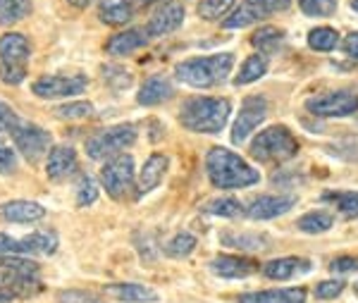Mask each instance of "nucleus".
I'll use <instances>...</instances> for the list:
<instances>
[{
    "label": "nucleus",
    "instance_id": "obj_1",
    "mask_svg": "<svg viewBox=\"0 0 358 303\" xmlns=\"http://www.w3.org/2000/svg\"><path fill=\"white\" fill-rule=\"evenodd\" d=\"M206 172L213 186L217 189H244L261 179L258 170H253L248 162L227 148H210L206 155Z\"/></svg>",
    "mask_w": 358,
    "mask_h": 303
},
{
    "label": "nucleus",
    "instance_id": "obj_2",
    "mask_svg": "<svg viewBox=\"0 0 358 303\" xmlns=\"http://www.w3.org/2000/svg\"><path fill=\"white\" fill-rule=\"evenodd\" d=\"M232 113V106L224 98L215 96H201L187 101L179 110V122L182 127H187L189 132L196 134H217L224 129Z\"/></svg>",
    "mask_w": 358,
    "mask_h": 303
},
{
    "label": "nucleus",
    "instance_id": "obj_3",
    "mask_svg": "<svg viewBox=\"0 0 358 303\" xmlns=\"http://www.w3.org/2000/svg\"><path fill=\"white\" fill-rule=\"evenodd\" d=\"M234 55L232 53H215L206 57H192L175 67V74L179 81L194 86V89H213L222 84L227 74L232 72Z\"/></svg>",
    "mask_w": 358,
    "mask_h": 303
},
{
    "label": "nucleus",
    "instance_id": "obj_4",
    "mask_svg": "<svg viewBox=\"0 0 358 303\" xmlns=\"http://www.w3.org/2000/svg\"><path fill=\"white\" fill-rule=\"evenodd\" d=\"M29 57H31V43L24 34H3L0 36V81L8 86H20L27 79Z\"/></svg>",
    "mask_w": 358,
    "mask_h": 303
},
{
    "label": "nucleus",
    "instance_id": "obj_5",
    "mask_svg": "<svg viewBox=\"0 0 358 303\" xmlns=\"http://www.w3.org/2000/svg\"><path fill=\"white\" fill-rule=\"evenodd\" d=\"M299 141L294 139V134L287 127H268L253 139L251 143V155L261 162H285L296 155Z\"/></svg>",
    "mask_w": 358,
    "mask_h": 303
},
{
    "label": "nucleus",
    "instance_id": "obj_6",
    "mask_svg": "<svg viewBox=\"0 0 358 303\" xmlns=\"http://www.w3.org/2000/svg\"><path fill=\"white\" fill-rule=\"evenodd\" d=\"M10 136L15 139L17 150H20V153L24 155V160L31 162V165H36L41 158H48L50 148H53V134L27 120L17 122V127L10 132Z\"/></svg>",
    "mask_w": 358,
    "mask_h": 303
},
{
    "label": "nucleus",
    "instance_id": "obj_7",
    "mask_svg": "<svg viewBox=\"0 0 358 303\" xmlns=\"http://www.w3.org/2000/svg\"><path fill=\"white\" fill-rule=\"evenodd\" d=\"M57 232L55 230H36L27 237L0 234V253L5 255H53L57 251Z\"/></svg>",
    "mask_w": 358,
    "mask_h": 303
},
{
    "label": "nucleus",
    "instance_id": "obj_8",
    "mask_svg": "<svg viewBox=\"0 0 358 303\" xmlns=\"http://www.w3.org/2000/svg\"><path fill=\"white\" fill-rule=\"evenodd\" d=\"M136 141V127L134 125H117L110 129H103L94 134L86 141V155L91 160H103L108 155H117L120 150L129 148Z\"/></svg>",
    "mask_w": 358,
    "mask_h": 303
},
{
    "label": "nucleus",
    "instance_id": "obj_9",
    "mask_svg": "<svg viewBox=\"0 0 358 303\" xmlns=\"http://www.w3.org/2000/svg\"><path fill=\"white\" fill-rule=\"evenodd\" d=\"M134 182V158L127 153L113 155L101 170V184L110 198H122Z\"/></svg>",
    "mask_w": 358,
    "mask_h": 303
},
{
    "label": "nucleus",
    "instance_id": "obj_10",
    "mask_svg": "<svg viewBox=\"0 0 358 303\" xmlns=\"http://www.w3.org/2000/svg\"><path fill=\"white\" fill-rule=\"evenodd\" d=\"M43 284L38 275H27L17 270H0V303L34 299L41 294Z\"/></svg>",
    "mask_w": 358,
    "mask_h": 303
},
{
    "label": "nucleus",
    "instance_id": "obj_11",
    "mask_svg": "<svg viewBox=\"0 0 358 303\" xmlns=\"http://www.w3.org/2000/svg\"><path fill=\"white\" fill-rule=\"evenodd\" d=\"M308 113L315 118H349V115L358 113V96L349 91H332L315 96L306 103Z\"/></svg>",
    "mask_w": 358,
    "mask_h": 303
},
{
    "label": "nucleus",
    "instance_id": "obj_12",
    "mask_svg": "<svg viewBox=\"0 0 358 303\" xmlns=\"http://www.w3.org/2000/svg\"><path fill=\"white\" fill-rule=\"evenodd\" d=\"M86 77L84 74H74V77H62V74H45L38 77L31 84V93L43 101H53V98H69L84 93Z\"/></svg>",
    "mask_w": 358,
    "mask_h": 303
},
{
    "label": "nucleus",
    "instance_id": "obj_13",
    "mask_svg": "<svg viewBox=\"0 0 358 303\" xmlns=\"http://www.w3.org/2000/svg\"><path fill=\"white\" fill-rule=\"evenodd\" d=\"M268 115V101L263 96H248L244 103H241L239 118H236L234 127H232V143H244L253 132L261 127V122Z\"/></svg>",
    "mask_w": 358,
    "mask_h": 303
},
{
    "label": "nucleus",
    "instance_id": "obj_14",
    "mask_svg": "<svg viewBox=\"0 0 358 303\" xmlns=\"http://www.w3.org/2000/svg\"><path fill=\"white\" fill-rule=\"evenodd\" d=\"M79 167L77 162V150L72 146H53L45 158V174L53 182H60V179H67L69 174H74Z\"/></svg>",
    "mask_w": 358,
    "mask_h": 303
},
{
    "label": "nucleus",
    "instance_id": "obj_15",
    "mask_svg": "<svg viewBox=\"0 0 358 303\" xmlns=\"http://www.w3.org/2000/svg\"><path fill=\"white\" fill-rule=\"evenodd\" d=\"M0 218L5 223H15V225H34L45 218V208L41 203L15 198V201H8L0 206Z\"/></svg>",
    "mask_w": 358,
    "mask_h": 303
},
{
    "label": "nucleus",
    "instance_id": "obj_16",
    "mask_svg": "<svg viewBox=\"0 0 358 303\" xmlns=\"http://www.w3.org/2000/svg\"><path fill=\"white\" fill-rule=\"evenodd\" d=\"M184 22V8L179 3H165L163 8H158L151 17V22L146 24V31L151 38L165 36V34H172L175 29L182 27Z\"/></svg>",
    "mask_w": 358,
    "mask_h": 303
},
{
    "label": "nucleus",
    "instance_id": "obj_17",
    "mask_svg": "<svg viewBox=\"0 0 358 303\" xmlns=\"http://www.w3.org/2000/svg\"><path fill=\"white\" fill-rule=\"evenodd\" d=\"M296 203V198L294 196H258L253 198L251 203H248L246 208V215L251 220H273L277 215H285L289 208Z\"/></svg>",
    "mask_w": 358,
    "mask_h": 303
},
{
    "label": "nucleus",
    "instance_id": "obj_18",
    "mask_svg": "<svg viewBox=\"0 0 358 303\" xmlns=\"http://www.w3.org/2000/svg\"><path fill=\"white\" fill-rule=\"evenodd\" d=\"M210 270L213 275L224 279H244L258 272V263L251 258H244V255H217L210 263Z\"/></svg>",
    "mask_w": 358,
    "mask_h": 303
},
{
    "label": "nucleus",
    "instance_id": "obj_19",
    "mask_svg": "<svg viewBox=\"0 0 358 303\" xmlns=\"http://www.w3.org/2000/svg\"><path fill=\"white\" fill-rule=\"evenodd\" d=\"M308 291L303 287H287V289H265L241 294L236 303H306Z\"/></svg>",
    "mask_w": 358,
    "mask_h": 303
},
{
    "label": "nucleus",
    "instance_id": "obj_20",
    "mask_svg": "<svg viewBox=\"0 0 358 303\" xmlns=\"http://www.w3.org/2000/svg\"><path fill=\"white\" fill-rule=\"evenodd\" d=\"M167 167H170V158L163 153H153L148 155V160L143 162L141 172H138V196L151 194V191L163 182V177L167 174Z\"/></svg>",
    "mask_w": 358,
    "mask_h": 303
},
{
    "label": "nucleus",
    "instance_id": "obj_21",
    "mask_svg": "<svg viewBox=\"0 0 358 303\" xmlns=\"http://www.w3.org/2000/svg\"><path fill=\"white\" fill-rule=\"evenodd\" d=\"M172 93H175V91H172L170 79L155 74V77L143 81V86L136 93V103H138V106H143V108H153V106H160V103L170 101Z\"/></svg>",
    "mask_w": 358,
    "mask_h": 303
},
{
    "label": "nucleus",
    "instance_id": "obj_22",
    "mask_svg": "<svg viewBox=\"0 0 358 303\" xmlns=\"http://www.w3.org/2000/svg\"><path fill=\"white\" fill-rule=\"evenodd\" d=\"M148 41H151V36H148L146 29H129V31L115 34V36L108 41L106 48H108V53H110V55L122 57V55L134 53V50H138V48H143Z\"/></svg>",
    "mask_w": 358,
    "mask_h": 303
},
{
    "label": "nucleus",
    "instance_id": "obj_23",
    "mask_svg": "<svg viewBox=\"0 0 358 303\" xmlns=\"http://www.w3.org/2000/svg\"><path fill=\"white\" fill-rule=\"evenodd\" d=\"M303 272H310V263L301 258H275L270 263L263 265V275L270 279H292L296 275H303Z\"/></svg>",
    "mask_w": 358,
    "mask_h": 303
},
{
    "label": "nucleus",
    "instance_id": "obj_24",
    "mask_svg": "<svg viewBox=\"0 0 358 303\" xmlns=\"http://www.w3.org/2000/svg\"><path fill=\"white\" fill-rule=\"evenodd\" d=\"M106 291L115 296L117 301H129V303H146V301H158V294L146 287V284L136 282H120V284H108Z\"/></svg>",
    "mask_w": 358,
    "mask_h": 303
},
{
    "label": "nucleus",
    "instance_id": "obj_25",
    "mask_svg": "<svg viewBox=\"0 0 358 303\" xmlns=\"http://www.w3.org/2000/svg\"><path fill=\"white\" fill-rule=\"evenodd\" d=\"M131 15H134V8H131L129 0H101V5H98V17H101L103 24H129Z\"/></svg>",
    "mask_w": 358,
    "mask_h": 303
},
{
    "label": "nucleus",
    "instance_id": "obj_26",
    "mask_svg": "<svg viewBox=\"0 0 358 303\" xmlns=\"http://www.w3.org/2000/svg\"><path fill=\"white\" fill-rule=\"evenodd\" d=\"M265 72H268V55H263V53L248 55L244 60V65H241V69H239V74H236L234 84L236 86L253 84V81L261 79Z\"/></svg>",
    "mask_w": 358,
    "mask_h": 303
},
{
    "label": "nucleus",
    "instance_id": "obj_27",
    "mask_svg": "<svg viewBox=\"0 0 358 303\" xmlns=\"http://www.w3.org/2000/svg\"><path fill=\"white\" fill-rule=\"evenodd\" d=\"M282 41H285V31H282V29H277V27H263L251 36L253 48H258L263 55L275 53V50L282 45Z\"/></svg>",
    "mask_w": 358,
    "mask_h": 303
},
{
    "label": "nucleus",
    "instance_id": "obj_28",
    "mask_svg": "<svg viewBox=\"0 0 358 303\" xmlns=\"http://www.w3.org/2000/svg\"><path fill=\"white\" fill-rule=\"evenodd\" d=\"M31 13V0H0V27L22 22Z\"/></svg>",
    "mask_w": 358,
    "mask_h": 303
},
{
    "label": "nucleus",
    "instance_id": "obj_29",
    "mask_svg": "<svg viewBox=\"0 0 358 303\" xmlns=\"http://www.w3.org/2000/svg\"><path fill=\"white\" fill-rule=\"evenodd\" d=\"M334 225V218L327 211H313V213H306L303 218H299L296 227L306 234H322Z\"/></svg>",
    "mask_w": 358,
    "mask_h": 303
},
{
    "label": "nucleus",
    "instance_id": "obj_30",
    "mask_svg": "<svg viewBox=\"0 0 358 303\" xmlns=\"http://www.w3.org/2000/svg\"><path fill=\"white\" fill-rule=\"evenodd\" d=\"M337 43L339 34L332 27H317L308 34V45L313 50H320V53H330V50L337 48Z\"/></svg>",
    "mask_w": 358,
    "mask_h": 303
},
{
    "label": "nucleus",
    "instance_id": "obj_31",
    "mask_svg": "<svg viewBox=\"0 0 358 303\" xmlns=\"http://www.w3.org/2000/svg\"><path fill=\"white\" fill-rule=\"evenodd\" d=\"M234 8V0H201L196 5V13H199L201 20L215 22L220 17H227L229 10Z\"/></svg>",
    "mask_w": 358,
    "mask_h": 303
},
{
    "label": "nucleus",
    "instance_id": "obj_32",
    "mask_svg": "<svg viewBox=\"0 0 358 303\" xmlns=\"http://www.w3.org/2000/svg\"><path fill=\"white\" fill-rule=\"evenodd\" d=\"M203 211L210 215H217V218H239V215L244 213V206L232 196H222V198H215V201L208 203Z\"/></svg>",
    "mask_w": 358,
    "mask_h": 303
},
{
    "label": "nucleus",
    "instance_id": "obj_33",
    "mask_svg": "<svg viewBox=\"0 0 358 303\" xmlns=\"http://www.w3.org/2000/svg\"><path fill=\"white\" fill-rule=\"evenodd\" d=\"M263 17L265 15L261 13V10H256L253 5L244 3L234 15H229L227 20H224V27H227V29H244L248 24H256V22H261Z\"/></svg>",
    "mask_w": 358,
    "mask_h": 303
},
{
    "label": "nucleus",
    "instance_id": "obj_34",
    "mask_svg": "<svg viewBox=\"0 0 358 303\" xmlns=\"http://www.w3.org/2000/svg\"><path fill=\"white\" fill-rule=\"evenodd\" d=\"M194 248H196V237L189 234V232H179L177 237H172L167 241L165 253L170 258H187V255L194 253Z\"/></svg>",
    "mask_w": 358,
    "mask_h": 303
},
{
    "label": "nucleus",
    "instance_id": "obj_35",
    "mask_svg": "<svg viewBox=\"0 0 358 303\" xmlns=\"http://www.w3.org/2000/svg\"><path fill=\"white\" fill-rule=\"evenodd\" d=\"M325 201H332L337 211L344 218H358V191H339V194H327Z\"/></svg>",
    "mask_w": 358,
    "mask_h": 303
},
{
    "label": "nucleus",
    "instance_id": "obj_36",
    "mask_svg": "<svg viewBox=\"0 0 358 303\" xmlns=\"http://www.w3.org/2000/svg\"><path fill=\"white\" fill-rule=\"evenodd\" d=\"M55 118L60 120H86L94 115V106L89 101H74V103H67V106H57L55 110Z\"/></svg>",
    "mask_w": 358,
    "mask_h": 303
},
{
    "label": "nucleus",
    "instance_id": "obj_37",
    "mask_svg": "<svg viewBox=\"0 0 358 303\" xmlns=\"http://www.w3.org/2000/svg\"><path fill=\"white\" fill-rule=\"evenodd\" d=\"M0 270H17V272H27V275H38V265L29 258H22V255L0 253Z\"/></svg>",
    "mask_w": 358,
    "mask_h": 303
},
{
    "label": "nucleus",
    "instance_id": "obj_38",
    "mask_svg": "<svg viewBox=\"0 0 358 303\" xmlns=\"http://www.w3.org/2000/svg\"><path fill=\"white\" fill-rule=\"evenodd\" d=\"M98 201V184L94 177H82L79 179V186H77V206L79 208H86L91 206V203Z\"/></svg>",
    "mask_w": 358,
    "mask_h": 303
},
{
    "label": "nucleus",
    "instance_id": "obj_39",
    "mask_svg": "<svg viewBox=\"0 0 358 303\" xmlns=\"http://www.w3.org/2000/svg\"><path fill=\"white\" fill-rule=\"evenodd\" d=\"M222 241L241 251L265 248V237H258V234H229V237H222Z\"/></svg>",
    "mask_w": 358,
    "mask_h": 303
},
{
    "label": "nucleus",
    "instance_id": "obj_40",
    "mask_svg": "<svg viewBox=\"0 0 358 303\" xmlns=\"http://www.w3.org/2000/svg\"><path fill=\"white\" fill-rule=\"evenodd\" d=\"M299 8L308 17H327L334 13L337 3L334 0H299Z\"/></svg>",
    "mask_w": 358,
    "mask_h": 303
},
{
    "label": "nucleus",
    "instance_id": "obj_41",
    "mask_svg": "<svg viewBox=\"0 0 358 303\" xmlns=\"http://www.w3.org/2000/svg\"><path fill=\"white\" fill-rule=\"evenodd\" d=\"M342 291H344L342 279H327V282H320L315 287V296H317V299H322V301H330V299H337Z\"/></svg>",
    "mask_w": 358,
    "mask_h": 303
},
{
    "label": "nucleus",
    "instance_id": "obj_42",
    "mask_svg": "<svg viewBox=\"0 0 358 303\" xmlns=\"http://www.w3.org/2000/svg\"><path fill=\"white\" fill-rule=\"evenodd\" d=\"M57 303H98V296L82 289H65L57 294Z\"/></svg>",
    "mask_w": 358,
    "mask_h": 303
},
{
    "label": "nucleus",
    "instance_id": "obj_43",
    "mask_svg": "<svg viewBox=\"0 0 358 303\" xmlns=\"http://www.w3.org/2000/svg\"><path fill=\"white\" fill-rule=\"evenodd\" d=\"M248 5H253L256 10H261V13L268 17L273 13H282V10H287L292 5V0H246Z\"/></svg>",
    "mask_w": 358,
    "mask_h": 303
},
{
    "label": "nucleus",
    "instance_id": "obj_44",
    "mask_svg": "<svg viewBox=\"0 0 358 303\" xmlns=\"http://www.w3.org/2000/svg\"><path fill=\"white\" fill-rule=\"evenodd\" d=\"M17 170V153L5 141H0V174H13Z\"/></svg>",
    "mask_w": 358,
    "mask_h": 303
},
{
    "label": "nucleus",
    "instance_id": "obj_45",
    "mask_svg": "<svg viewBox=\"0 0 358 303\" xmlns=\"http://www.w3.org/2000/svg\"><path fill=\"white\" fill-rule=\"evenodd\" d=\"M20 120L22 118H17V113L8 106V103L0 101V132H13Z\"/></svg>",
    "mask_w": 358,
    "mask_h": 303
},
{
    "label": "nucleus",
    "instance_id": "obj_46",
    "mask_svg": "<svg viewBox=\"0 0 358 303\" xmlns=\"http://www.w3.org/2000/svg\"><path fill=\"white\" fill-rule=\"evenodd\" d=\"M332 272H337V275H342V272H351L358 267V260L356 258H349V255H344V258H334L332 260Z\"/></svg>",
    "mask_w": 358,
    "mask_h": 303
},
{
    "label": "nucleus",
    "instance_id": "obj_47",
    "mask_svg": "<svg viewBox=\"0 0 358 303\" xmlns=\"http://www.w3.org/2000/svg\"><path fill=\"white\" fill-rule=\"evenodd\" d=\"M342 48H344V53L349 55V57H354V60H358V31L349 34V36L344 38Z\"/></svg>",
    "mask_w": 358,
    "mask_h": 303
},
{
    "label": "nucleus",
    "instance_id": "obj_48",
    "mask_svg": "<svg viewBox=\"0 0 358 303\" xmlns=\"http://www.w3.org/2000/svg\"><path fill=\"white\" fill-rule=\"evenodd\" d=\"M69 5H74V8H86V5H91V0H67Z\"/></svg>",
    "mask_w": 358,
    "mask_h": 303
},
{
    "label": "nucleus",
    "instance_id": "obj_49",
    "mask_svg": "<svg viewBox=\"0 0 358 303\" xmlns=\"http://www.w3.org/2000/svg\"><path fill=\"white\" fill-rule=\"evenodd\" d=\"M351 8H354L356 13H358V0H351Z\"/></svg>",
    "mask_w": 358,
    "mask_h": 303
},
{
    "label": "nucleus",
    "instance_id": "obj_50",
    "mask_svg": "<svg viewBox=\"0 0 358 303\" xmlns=\"http://www.w3.org/2000/svg\"><path fill=\"white\" fill-rule=\"evenodd\" d=\"M141 3H155V0H141Z\"/></svg>",
    "mask_w": 358,
    "mask_h": 303
}]
</instances>
